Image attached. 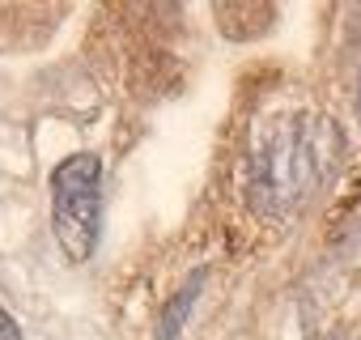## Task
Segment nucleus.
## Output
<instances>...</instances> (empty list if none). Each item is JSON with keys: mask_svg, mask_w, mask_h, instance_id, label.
<instances>
[{"mask_svg": "<svg viewBox=\"0 0 361 340\" xmlns=\"http://www.w3.org/2000/svg\"><path fill=\"white\" fill-rule=\"evenodd\" d=\"M340 149V128L319 111H281L264 119L251 136L243 166L247 205L268 221L293 217L331 179Z\"/></svg>", "mask_w": 361, "mask_h": 340, "instance_id": "1", "label": "nucleus"}, {"mask_svg": "<svg viewBox=\"0 0 361 340\" xmlns=\"http://www.w3.org/2000/svg\"><path fill=\"white\" fill-rule=\"evenodd\" d=\"M357 115H361V85H357Z\"/></svg>", "mask_w": 361, "mask_h": 340, "instance_id": "5", "label": "nucleus"}, {"mask_svg": "<svg viewBox=\"0 0 361 340\" xmlns=\"http://www.w3.org/2000/svg\"><path fill=\"white\" fill-rule=\"evenodd\" d=\"M200 289H204V272H192L183 285L174 289V298L161 306V319H157V336L153 340H183V327H188V315H192Z\"/></svg>", "mask_w": 361, "mask_h": 340, "instance_id": "3", "label": "nucleus"}, {"mask_svg": "<svg viewBox=\"0 0 361 340\" xmlns=\"http://www.w3.org/2000/svg\"><path fill=\"white\" fill-rule=\"evenodd\" d=\"M51 230L73 264H85L102 234V162L73 153L51 170Z\"/></svg>", "mask_w": 361, "mask_h": 340, "instance_id": "2", "label": "nucleus"}, {"mask_svg": "<svg viewBox=\"0 0 361 340\" xmlns=\"http://www.w3.org/2000/svg\"><path fill=\"white\" fill-rule=\"evenodd\" d=\"M0 340H22V332H18V323L5 315V310H0Z\"/></svg>", "mask_w": 361, "mask_h": 340, "instance_id": "4", "label": "nucleus"}]
</instances>
